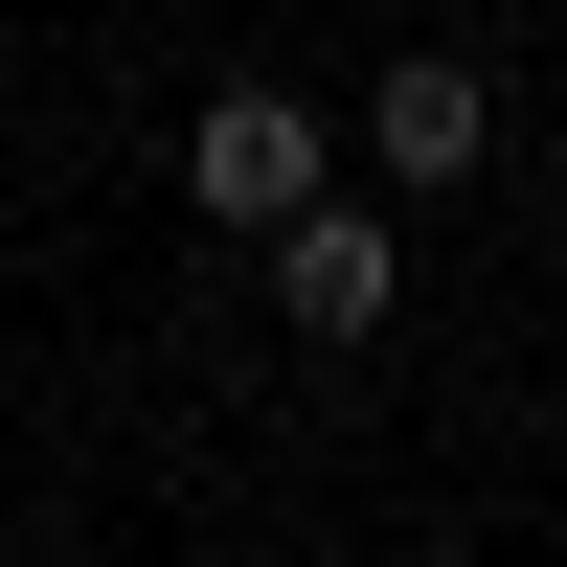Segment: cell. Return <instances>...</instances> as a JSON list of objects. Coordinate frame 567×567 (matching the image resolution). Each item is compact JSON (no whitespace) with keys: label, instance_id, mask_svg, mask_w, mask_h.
<instances>
[{"label":"cell","instance_id":"3957f363","mask_svg":"<svg viewBox=\"0 0 567 567\" xmlns=\"http://www.w3.org/2000/svg\"><path fill=\"white\" fill-rule=\"evenodd\" d=\"M363 159H386V205H454V182L499 159V69H454V45L363 69Z\"/></svg>","mask_w":567,"mask_h":567},{"label":"cell","instance_id":"6da1fadb","mask_svg":"<svg viewBox=\"0 0 567 567\" xmlns=\"http://www.w3.org/2000/svg\"><path fill=\"white\" fill-rule=\"evenodd\" d=\"M250 250H272V318H296V341H386V318H409V227L341 205V182H318V205H272Z\"/></svg>","mask_w":567,"mask_h":567},{"label":"cell","instance_id":"7a4b0ae2","mask_svg":"<svg viewBox=\"0 0 567 567\" xmlns=\"http://www.w3.org/2000/svg\"><path fill=\"white\" fill-rule=\"evenodd\" d=\"M318 182H341V136H318L296 91H272V69L182 114V205H205V227H272V205H318Z\"/></svg>","mask_w":567,"mask_h":567}]
</instances>
